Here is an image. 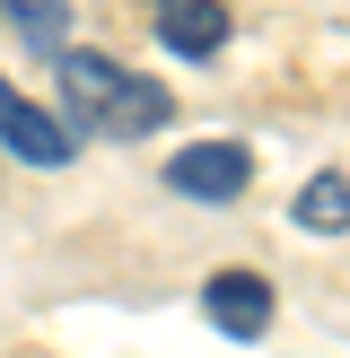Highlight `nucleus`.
<instances>
[{"label":"nucleus","mask_w":350,"mask_h":358,"mask_svg":"<svg viewBox=\"0 0 350 358\" xmlns=\"http://www.w3.org/2000/svg\"><path fill=\"white\" fill-rule=\"evenodd\" d=\"M202 315L227 332V341H262V332H272V280L262 271H219L202 289Z\"/></svg>","instance_id":"nucleus-4"},{"label":"nucleus","mask_w":350,"mask_h":358,"mask_svg":"<svg viewBox=\"0 0 350 358\" xmlns=\"http://www.w3.org/2000/svg\"><path fill=\"white\" fill-rule=\"evenodd\" d=\"M245 184H254V149L245 140H192V149L167 157V192H184V201H237Z\"/></svg>","instance_id":"nucleus-2"},{"label":"nucleus","mask_w":350,"mask_h":358,"mask_svg":"<svg viewBox=\"0 0 350 358\" xmlns=\"http://www.w3.org/2000/svg\"><path fill=\"white\" fill-rule=\"evenodd\" d=\"M149 17H158V44L184 52V62H219L227 52V9L219 0H149Z\"/></svg>","instance_id":"nucleus-5"},{"label":"nucleus","mask_w":350,"mask_h":358,"mask_svg":"<svg viewBox=\"0 0 350 358\" xmlns=\"http://www.w3.org/2000/svg\"><path fill=\"white\" fill-rule=\"evenodd\" d=\"M52 79H62L70 131H97V140H149V131H167V114H175V87L140 79V70L105 62V52H62Z\"/></svg>","instance_id":"nucleus-1"},{"label":"nucleus","mask_w":350,"mask_h":358,"mask_svg":"<svg viewBox=\"0 0 350 358\" xmlns=\"http://www.w3.org/2000/svg\"><path fill=\"white\" fill-rule=\"evenodd\" d=\"M0 17L44 52H62V35H70V0H0Z\"/></svg>","instance_id":"nucleus-7"},{"label":"nucleus","mask_w":350,"mask_h":358,"mask_svg":"<svg viewBox=\"0 0 350 358\" xmlns=\"http://www.w3.org/2000/svg\"><path fill=\"white\" fill-rule=\"evenodd\" d=\"M0 149H9L18 166H35V175H62L70 149H79V131H70V122H52L44 105H27L9 79H0Z\"/></svg>","instance_id":"nucleus-3"},{"label":"nucleus","mask_w":350,"mask_h":358,"mask_svg":"<svg viewBox=\"0 0 350 358\" xmlns=\"http://www.w3.org/2000/svg\"><path fill=\"white\" fill-rule=\"evenodd\" d=\"M289 219L307 227V236H350V175H307L289 201Z\"/></svg>","instance_id":"nucleus-6"}]
</instances>
